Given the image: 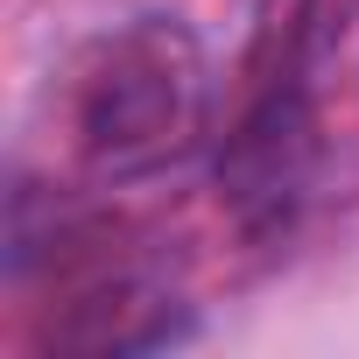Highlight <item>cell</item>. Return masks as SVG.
I'll use <instances>...</instances> for the list:
<instances>
[{
	"label": "cell",
	"mask_w": 359,
	"mask_h": 359,
	"mask_svg": "<svg viewBox=\"0 0 359 359\" xmlns=\"http://www.w3.org/2000/svg\"><path fill=\"white\" fill-rule=\"evenodd\" d=\"M205 106H212L205 50L184 22L162 15H134L92 36L57 85L71 162L99 184H134L191 155L205 134Z\"/></svg>",
	"instance_id": "1"
},
{
	"label": "cell",
	"mask_w": 359,
	"mask_h": 359,
	"mask_svg": "<svg viewBox=\"0 0 359 359\" xmlns=\"http://www.w3.org/2000/svg\"><path fill=\"white\" fill-rule=\"evenodd\" d=\"M303 176H310V99H303V78L289 71L240 120L226 148V191L247 226H282L289 205L303 198Z\"/></svg>",
	"instance_id": "2"
}]
</instances>
